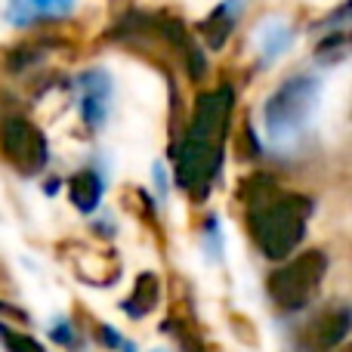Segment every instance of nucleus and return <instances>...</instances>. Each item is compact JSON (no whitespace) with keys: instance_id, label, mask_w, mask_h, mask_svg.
<instances>
[{"instance_id":"10","label":"nucleus","mask_w":352,"mask_h":352,"mask_svg":"<svg viewBox=\"0 0 352 352\" xmlns=\"http://www.w3.org/2000/svg\"><path fill=\"white\" fill-rule=\"evenodd\" d=\"M99 198H102V179L93 170H80L72 179V201L78 204V210H84V213L96 210Z\"/></svg>"},{"instance_id":"1","label":"nucleus","mask_w":352,"mask_h":352,"mask_svg":"<svg viewBox=\"0 0 352 352\" xmlns=\"http://www.w3.org/2000/svg\"><path fill=\"white\" fill-rule=\"evenodd\" d=\"M232 115V87L201 93L195 102V115L176 148V179L188 192H204L223 161V140Z\"/></svg>"},{"instance_id":"11","label":"nucleus","mask_w":352,"mask_h":352,"mask_svg":"<svg viewBox=\"0 0 352 352\" xmlns=\"http://www.w3.org/2000/svg\"><path fill=\"white\" fill-rule=\"evenodd\" d=\"M155 303H158V278H155V275H140L136 291H133V297H130V303H127L130 316H136V318L146 316Z\"/></svg>"},{"instance_id":"12","label":"nucleus","mask_w":352,"mask_h":352,"mask_svg":"<svg viewBox=\"0 0 352 352\" xmlns=\"http://www.w3.org/2000/svg\"><path fill=\"white\" fill-rule=\"evenodd\" d=\"M291 28H285V25H269L266 31H263L260 37V47H263V56L266 59H272V56H281L287 47H291Z\"/></svg>"},{"instance_id":"8","label":"nucleus","mask_w":352,"mask_h":352,"mask_svg":"<svg viewBox=\"0 0 352 352\" xmlns=\"http://www.w3.org/2000/svg\"><path fill=\"white\" fill-rule=\"evenodd\" d=\"M74 10V0H10L6 3V19L19 28H28L37 22H56L65 19Z\"/></svg>"},{"instance_id":"2","label":"nucleus","mask_w":352,"mask_h":352,"mask_svg":"<svg viewBox=\"0 0 352 352\" xmlns=\"http://www.w3.org/2000/svg\"><path fill=\"white\" fill-rule=\"evenodd\" d=\"M312 217V201L306 195H272L266 204L250 207L248 223L256 248L269 260H285L300 248L306 223Z\"/></svg>"},{"instance_id":"4","label":"nucleus","mask_w":352,"mask_h":352,"mask_svg":"<svg viewBox=\"0 0 352 352\" xmlns=\"http://www.w3.org/2000/svg\"><path fill=\"white\" fill-rule=\"evenodd\" d=\"M324 272H328V256L322 250H306L269 275V297L278 309L297 312L318 294Z\"/></svg>"},{"instance_id":"14","label":"nucleus","mask_w":352,"mask_h":352,"mask_svg":"<svg viewBox=\"0 0 352 352\" xmlns=\"http://www.w3.org/2000/svg\"><path fill=\"white\" fill-rule=\"evenodd\" d=\"M346 22H352V0H349V3H343V6H337V10L331 12V16L324 19L322 25H328V28H334V25H346Z\"/></svg>"},{"instance_id":"13","label":"nucleus","mask_w":352,"mask_h":352,"mask_svg":"<svg viewBox=\"0 0 352 352\" xmlns=\"http://www.w3.org/2000/svg\"><path fill=\"white\" fill-rule=\"evenodd\" d=\"M0 343L10 352H43V346L34 337L22 334V331H12V328H6V324H0Z\"/></svg>"},{"instance_id":"9","label":"nucleus","mask_w":352,"mask_h":352,"mask_svg":"<svg viewBox=\"0 0 352 352\" xmlns=\"http://www.w3.org/2000/svg\"><path fill=\"white\" fill-rule=\"evenodd\" d=\"M238 6H241L238 0H223V3L204 19L201 34H204V41L210 50H219L226 41H229L232 28H235V19H238Z\"/></svg>"},{"instance_id":"15","label":"nucleus","mask_w":352,"mask_h":352,"mask_svg":"<svg viewBox=\"0 0 352 352\" xmlns=\"http://www.w3.org/2000/svg\"><path fill=\"white\" fill-rule=\"evenodd\" d=\"M0 312H3V316H12V318H25L22 312H19L16 306H10V303H0Z\"/></svg>"},{"instance_id":"6","label":"nucleus","mask_w":352,"mask_h":352,"mask_svg":"<svg viewBox=\"0 0 352 352\" xmlns=\"http://www.w3.org/2000/svg\"><path fill=\"white\" fill-rule=\"evenodd\" d=\"M352 328V309L349 306H331L328 312L316 316L303 331H300L297 352H331L337 343H343V337Z\"/></svg>"},{"instance_id":"7","label":"nucleus","mask_w":352,"mask_h":352,"mask_svg":"<svg viewBox=\"0 0 352 352\" xmlns=\"http://www.w3.org/2000/svg\"><path fill=\"white\" fill-rule=\"evenodd\" d=\"M80 87V115L90 127H102L105 115H109V96H111V80L105 72H87L78 80Z\"/></svg>"},{"instance_id":"5","label":"nucleus","mask_w":352,"mask_h":352,"mask_svg":"<svg viewBox=\"0 0 352 352\" xmlns=\"http://www.w3.org/2000/svg\"><path fill=\"white\" fill-rule=\"evenodd\" d=\"M0 152L22 176H37L47 167V140L25 118H6L0 124Z\"/></svg>"},{"instance_id":"3","label":"nucleus","mask_w":352,"mask_h":352,"mask_svg":"<svg viewBox=\"0 0 352 352\" xmlns=\"http://www.w3.org/2000/svg\"><path fill=\"white\" fill-rule=\"evenodd\" d=\"M318 102V80L309 74L285 80L266 102V130L272 140H291L309 124Z\"/></svg>"},{"instance_id":"16","label":"nucleus","mask_w":352,"mask_h":352,"mask_svg":"<svg viewBox=\"0 0 352 352\" xmlns=\"http://www.w3.org/2000/svg\"><path fill=\"white\" fill-rule=\"evenodd\" d=\"M349 352H352V349H349Z\"/></svg>"}]
</instances>
